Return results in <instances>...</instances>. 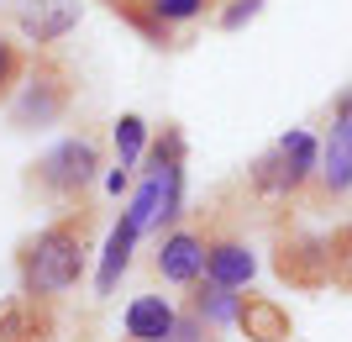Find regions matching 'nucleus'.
Returning <instances> with one entry per match:
<instances>
[{
  "label": "nucleus",
  "instance_id": "obj_1",
  "mask_svg": "<svg viewBox=\"0 0 352 342\" xmlns=\"http://www.w3.org/2000/svg\"><path fill=\"white\" fill-rule=\"evenodd\" d=\"M89 242H95V211L79 200V206H63V216L32 232L21 248H16V279H21V295L53 300L63 290L85 279L89 264Z\"/></svg>",
  "mask_w": 352,
  "mask_h": 342
},
{
  "label": "nucleus",
  "instance_id": "obj_2",
  "mask_svg": "<svg viewBox=\"0 0 352 342\" xmlns=\"http://www.w3.org/2000/svg\"><path fill=\"white\" fill-rule=\"evenodd\" d=\"M74 95H79V74H74V63L53 47H37L32 53V69L16 89V100L6 105V116H11V132H37V127H53V121L69 116Z\"/></svg>",
  "mask_w": 352,
  "mask_h": 342
},
{
  "label": "nucleus",
  "instance_id": "obj_3",
  "mask_svg": "<svg viewBox=\"0 0 352 342\" xmlns=\"http://www.w3.org/2000/svg\"><path fill=\"white\" fill-rule=\"evenodd\" d=\"M105 169V148L100 137H63L58 148H47L37 164L27 169V190L37 195V200H47V206H79L85 200V190L100 179Z\"/></svg>",
  "mask_w": 352,
  "mask_h": 342
},
{
  "label": "nucleus",
  "instance_id": "obj_4",
  "mask_svg": "<svg viewBox=\"0 0 352 342\" xmlns=\"http://www.w3.org/2000/svg\"><path fill=\"white\" fill-rule=\"evenodd\" d=\"M316 169H321V142H316L310 132H289V137H279V142L248 169V179H252V190H258V195L300 200V195H310Z\"/></svg>",
  "mask_w": 352,
  "mask_h": 342
},
{
  "label": "nucleus",
  "instance_id": "obj_5",
  "mask_svg": "<svg viewBox=\"0 0 352 342\" xmlns=\"http://www.w3.org/2000/svg\"><path fill=\"white\" fill-rule=\"evenodd\" d=\"M274 274L294 290H321L331 284V237H305V232H294V237L279 242V253H274Z\"/></svg>",
  "mask_w": 352,
  "mask_h": 342
},
{
  "label": "nucleus",
  "instance_id": "obj_6",
  "mask_svg": "<svg viewBox=\"0 0 352 342\" xmlns=\"http://www.w3.org/2000/svg\"><path fill=\"white\" fill-rule=\"evenodd\" d=\"M153 268H158V279L190 290V284L206 274V232H200V226H174V232L158 242Z\"/></svg>",
  "mask_w": 352,
  "mask_h": 342
},
{
  "label": "nucleus",
  "instance_id": "obj_7",
  "mask_svg": "<svg viewBox=\"0 0 352 342\" xmlns=\"http://www.w3.org/2000/svg\"><path fill=\"white\" fill-rule=\"evenodd\" d=\"M252 274H258V258H252L248 242L232 237V232H206V279L242 290V284H252Z\"/></svg>",
  "mask_w": 352,
  "mask_h": 342
},
{
  "label": "nucleus",
  "instance_id": "obj_8",
  "mask_svg": "<svg viewBox=\"0 0 352 342\" xmlns=\"http://www.w3.org/2000/svg\"><path fill=\"white\" fill-rule=\"evenodd\" d=\"M236 332L248 342H294V321L274 295H236Z\"/></svg>",
  "mask_w": 352,
  "mask_h": 342
},
{
  "label": "nucleus",
  "instance_id": "obj_9",
  "mask_svg": "<svg viewBox=\"0 0 352 342\" xmlns=\"http://www.w3.org/2000/svg\"><path fill=\"white\" fill-rule=\"evenodd\" d=\"M16 21H21V32H27V43L53 47V43H63V37L74 32L79 0H27V6L16 11Z\"/></svg>",
  "mask_w": 352,
  "mask_h": 342
},
{
  "label": "nucleus",
  "instance_id": "obj_10",
  "mask_svg": "<svg viewBox=\"0 0 352 342\" xmlns=\"http://www.w3.org/2000/svg\"><path fill=\"white\" fill-rule=\"evenodd\" d=\"M352 190V132H331L321 148V169L310 179V200L316 206H331Z\"/></svg>",
  "mask_w": 352,
  "mask_h": 342
},
{
  "label": "nucleus",
  "instance_id": "obj_11",
  "mask_svg": "<svg viewBox=\"0 0 352 342\" xmlns=\"http://www.w3.org/2000/svg\"><path fill=\"white\" fill-rule=\"evenodd\" d=\"M47 337V300L16 295L0 300V342H43Z\"/></svg>",
  "mask_w": 352,
  "mask_h": 342
},
{
  "label": "nucleus",
  "instance_id": "obj_12",
  "mask_svg": "<svg viewBox=\"0 0 352 342\" xmlns=\"http://www.w3.org/2000/svg\"><path fill=\"white\" fill-rule=\"evenodd\" d=\"M174 321H179V311L163 295H137L126 306V337L132 342H168Z\"/></svg>",
  "mask_w": 352,
  "mask_h": 342
},
{
  "label": "nucleus",
  "instance_id": "obj_13",
  "mask_svg": "<svg viewBox=\"0 0 352 342\" xmlns=\"http://www.w3.org/2000/svg\"><path fill=\"white\" fill-rule=\"evenodd\" d=\"M137 237H142V226H137L132 216H121V222H116V232H111V242H105L100 274H95V290H100V295H111V290H116V279L126 274V264H132V248H137Z\"/></svg>",
  "mask_w": 352,
  "mask_h": 342
},
{
  "label": "nucleus",
  "instance_id": "obj_14",
  "mask_svg": "<svg viewBox=\"0 0 352 342\" xmlns=\"http://www.w3.org/2000/svg\"><path fill=\"white\" fill-rule=\"evenodd\" d=\"M184 306H190L195 316H206V321H210L216 332L236 321V290H226V284L206 279V274H200V279L190 284V300H184Z\"/></svg>",
  "mask_w": 352,
  "mask_h": 342
},
{
  "label": "nucleus",
  "instance_id": "obj_15",
  "mask_svg": "<svg viewBox=\"0 0 352 342\" xmlns=\"http://www.w3.org/2000/svg\"><path fill=\"white\" fill-rule=\"evenodd\" d=\"M27 69H32V47L0 27V111L16 100V89H21V79H27Z\"/></svg>",
  "mask_w": 352,
  "mask_h": 342
},
{
  "label": "nucleus",
  "instance_id": "obj_16",
  "mask_svg": "<svg viewBox=\"0 0 352 342\" xmlns=\"http://www.w3.org/2000/svg\"><path fill=\"white\" fill-rule=\"evenodd\" d=\"M111 11H116L121 21H126V27H137V32H142V37H147L153 47H168V43H174V27H168V21H163V16L153 11V6H147V0H116Z\"/></svg>",
  "mask_w": 352,
  "mask_h": 342
},
{
  "label": "nucleus",
  "instance_id": "obj_17",
  "mask_svg": "<svg viewBox=\"0 0 352 342\" xmlns=\"http://www.w3.org/2000/svg\"><path fill=\"white\" fill-rule=\"evenodd\" d=\"M142 142H147V121L142 116H121L116 121V158H121V169H132L137 158H142Z\"/></svg>",
  "mask_w": 352,
  "mask_h": 342
},
{
  "label": "nucleus",
  "instance_id": "obj_18",
  "mask_svg": "<svg viewBox=\"0 0 352 342\" xmlns=\"http://www.w3.org/2000/svg\"><path fill=\"white\" fill-rule=\"evenodd\" d=\"M331 284L352 290V222L331 232Z\"/></svg>",
  "mask_w": 352,
  "mask_h": 342
},
{
  "label": "nucleus",
  "instance_id": "obj_19",
  "mask_svg": "<svg viewBox=\"0 0 352 342\" xmlns=\"http://www.w3.org/2000/svg\"><path fill=\"white\" fill-rule=\"evenodd\" d=\"M153 11L168 21V27H179V21H190V16H200V11H210L216 0H147Z\"/></svg>",
  "mask_w": 352,
  "mask_h": 342
},
{
  "label": "nucleus",
  "instance_id": "obj_20",
  "mask_svg": "<svg viewBox=\"0 0 352 342\" xmlns=\"http://www.w3.org/2000/svg\"><path fill=\"white\" fill-rule=\"evenodd\" d=\"M210 332H216V327H210L206 316H195L190 306H184V311H179V321H174V332H168V342H206Z\"/></svg>",
  "mask_w": 352,
  "mask_h": 342
},
{
  "label": "nucleus",
  "instance_id": "obj_21",
  "mask_svg": "<svg viewBox=\"0 0 352 342\" xmlns=\"http://www.w3.org/2000/svg\"><path fill=\"white\" fill-rule=\"evenodd\" d=\"M258 11H263V0H236V6H226V11H221V27H226V32H236L242 21H252Z\"/></svg>",
  "mask_w": 352,
  "mask_h": 342
},
{
  "label": "nucleus",
  "instance_id": "obj_22",
  "mask_svg": "<svg viewBox=\"0 0 352 342\" xmlns=\"http://www.w3.org/2000/svg\"><path fill=\"white\" fill-rule=\"evenodd\" d=\"M105 6H116V0H105Z\"/></svg>",
  "mask_w": 352,
  "mask_h": 342
}]
</instances>
